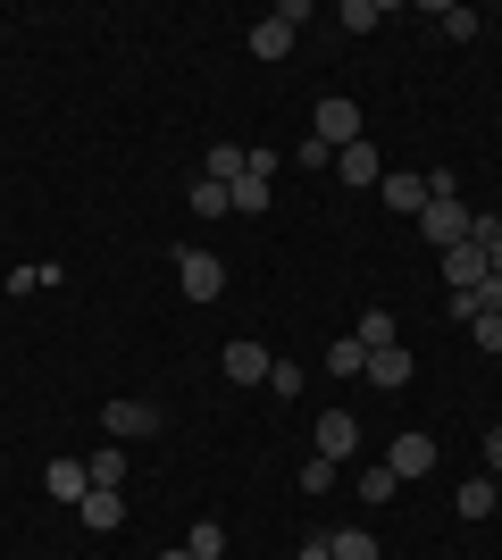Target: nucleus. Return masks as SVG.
I'll return each mask as SVG.
<instances>
[{
	"label": "nucleus",
	"instance_id": "1",
	"mask_svg": "<svg viewBox=\"0 0 502 560\" xmlns=\"http://www.w3.org/2000/svg\"><path fill=\"white\" fill-rule=\"evenodd\" d=\"M311 142H327V151H343V142H360V101H343V93H327L311 109Z\"/></svg>",
	"mask_w": 502,
	"mask_h": 560
},
{
	"label": "nucleus",
	"instance_id": "2",
	"mask_svg": "<svg viewBox=\"0 0 502 560\" xmlns=\"http://www.w3.org/2000/svg\"><path fill=\"white\" fill-rule=\"evenodd\" d=\"M410 226L428 234L435 252H453V243H469V201H460V192H453V201H428V210L410 218Z\"/></svg>",
	"mask_w": 502,
	"mask_h": 560
},
{
	"label": "nucleus",
	"instance_id": "3",
	"mask_svg": "<svg viewBox=\"0 0 502 560\" xmlns=\"http://www.w3.org/2000/svg\"><path fill=\"white\" fill-rule=\"evenodd\" d=\"M176 284H185V302H218V293H226V259L218 252H176Z\"/></svg>",
	"mask_w": 502,
	"mask_h": 560
},
{
	"label": "nucleus",
	"instance_id": "4",
	"mask_svg": "<svg viewBox=\"0 0 502 560\" xmlns=\"http://www.w3.org/2000/svg\"><path fill=\"white\" fill-rule=\"evenodd\" d=\"M101 435H109V444H143V435H160V410H151V401H109V410H101Z\"/></svg>",
	"mask_w": 502,
	"mask_h": 560
},
{
	"label": "nucleus",
	"instance_id": "5",
	"mask_svg": "<svg viewBox=\"0 0 502 560\" xmlns=\"http://www.w3.org/2000/svg\"><path fill=\"white\" fill-rule=\"evenodd\" d=\"M385 468H394V477H428L435 468V435H419V427H402V435H394V444H385Z\"/></svg>",
	"mask_w": 502,
	"mask_h": 560
},
{
	"label": "nucleus",
	"instance_id": "6",
	"mask_svg": "<svg viewBox=\"0 0 502 560\" xmlns=\"http://www.w3.org/2000/svg\"><path fill=\"white\" fill-rule=\"evenodd\" d=\"M293 25H302V18H285V9H268V18L252 25V59H260V68H277V59H293Z\"/></svg>",
	"mask_w": 502,
	"mask_h": 560
},
{
	"label": "nucleus",
	"instance_id": "7",
	"mask_svg": "<svg viewBox=\"0 0 502 560\" xmlns=\"http://www.w3.org/2000/svg\"><path fill=\"white\" fill-rule=\"evenodd\" d=\"M486 277H494V268H486V243H453V252H444V293H478Z\"/></svg>",
	"mask_w": 502,
	"mask_h": 560
},
{
	"label": "nucleus",
	"instance_id": "8",
	"mask_svg": "<svg viewBox=\"0 0 502 560\" xmlns=\"http://www.w3.org/2000/svg\"><path fill=\"white\" fill-rule=\"evenodd\" d=\"M335 176H343V185H385V151L369 135L343 142V151H335Z\"/></svg>",
	"mask_w": 502,
	"mask_h": 560
},
{
	"label": "nucleus",
	"instance_id": "9",
	"mask_svg": "<svg viewBox=\"0 0 502 560\" xmlns=\"http://www.w3.org/2000/svg\"><path fill=\"white\" fill-rule=\"evenodd\" d=\"M218 369L235 376V385H268V369H277V360H268V351L252 343V335H243V343H226V351H218Z\"/></svg>",
	"mask_w": 502,
	"mask_h": 560
},
{
	"label": "nucleus",
	"instance_id": "10",
	"mask_svg": "<svg viewBox=\"0 0 502 560\" xmlns=\"http://www.w3.org/2000/svg\"><path fill=\"white\" fill-rule=\"evenodd\" d=\"M75 511H84V527H93V536H118V527H126V493H118V486H93Z\"/></svg>",
	"mask_w": 502,
	"mask_h": 560
},
{
	"label": "nucleus",
	"instance_id": "11",
	"mask_svg": "<svg viewBox=\"0 0 502 560\" xmlns=\"http://www.w3.org/2000/svg\"><path fill=\"white\" fill-rule=\"evenodd\" d=\"M318 452H327V460H352L360 452V419L352 410H318Z\"/></svg>",
	"mask_w": 502,
	"mask_h": 560
},
{
	"label": "nucleus",
	"instance_id": "12",
	"mask_svg": "<svg viewBox=\"0 0 502 560\" xmlns=\"http://www.w3.org/2000/svg\"><path fill=\"white\" fill-rule=\"evenodd\" d=\"M360 376H369V385H377V394H402V385H410V351H402V343H385V351H369V369H360Z\"/></svg>",
	"mask_w": 502,
	"mask_h": 560
},
{
	"label": "nucleus",
	"instance_id": "13",
	"mask_svg": "<svg viewBox=\"0 0 502 560\" xmlns=\"http://www.w3.org/2000/svg\"><path fill=\"white\" fill-rule=\"evenodd\" d=\"M385 210L419 218V210H428V176H410V167H385Z\"/></svg>",
	"mask_w": 502,
	"mask_h": 560
},
{
	"label": "nucleus",
	"instance_id": "14",
	"mask_svg": "<svg viewBox=\"0 0 502 560\" xmlns=\"http://www.w3.org/2000/svg\"><path fill=\"white\" fill-rule=\"evenodd\" d=\"M243 167H252L243 142H210V151H201V176H210V185H243Z\"/></svg>",
	"mask_w": 502,
	"mask_h": 560
},
{
	"label": "nucleus",
	"instance_id": "15",
	"mask_svg": "<svg viewBox=\"0 0 502 560\" xmlns=\"http://www.w3.org/2000/svg\"><path fill=\"white\" fill-rule=\"evenodd\" d=\"M43 493H59V502H84V493H93V477H84V460H50Z\"/></svg>",
	"mask_w": 502,
	"mask_h": 560
},
{
	"label": "nucleus",
	"instance_id": "16",
	"mask_svg": "<svg viewBox=\"0 0 502 560\" xmlns=\"http://www.w3.org/2000/svg\"><path fill=\"white\" fill-rule=\"evenodd\" d=\"M84 477H93V486H118V493H126V444H101L93 460H84Z\"/></svg>",
	"mask_w": 502,
	"mask_h": 560
},
{
	"label": "nucleus",
	"instance_id": "17",
	"mask_svg": "<svg viewBox=\"0 0 502 560\" xmlns=\"http://www.w3.org/2000/svg\"><path fill=\"white\" fill-rule=\"evenodd\" d=\"M327 552H335V560H385L369 527H335V536H327Z\"/></svg>",
	"mask_w": 502,
	"mask_h": 560
},
{
	"label": "nucleus",
	"instance_id": "18",
	"mask_svg": "<svg viewBox=\"0 0 502 560\" xmlns=\"http://www.w3.org/2000/svg\"><path fill=\"white\" fill-rule=\"evenodd\" d=\"M352 493H360V502H394V493H402V477H394V468H360V477H352Z\"/></svg>",
	"mask_w": 502,
	"mask_h": 560
},
{
	"label": "nucleus",
	"instance_id": "19",
	"mask_svg": "<svg viewBox=\"0 0 502 560\" xmlns=\"http://www.w3.org/2000/svg\"><path fill=\"white\" fill-rule=\"evenodd\" d=\"M352 343H360V351H385V343H394V310H360Z\"/></svg>",
	"mask_w": 502,
	"mask_h": 560
},
{
	"label": "nucleus",
	"instance_id": "20",
	"mask_svg": "<svg viewBox=\"0 0 502 560\" xmlns=\"http://www.w3.org/2000/svg\"><path fill=\"white\" fill-rule=\"evenodd\" d=\"M453 511H460V518H486V511H502V502H494V477H469V486L453 493Z\"/></svg>",
	"mask_w": 502,
	"mask_h": 560
},
{
	"label": "nucleus",
	"instance_id": "21",
	"mask_svg": "<svg viewBox=\"0 0 502 560\" xmlns=\"http://www.w3.org/2000/svg\"><path fill=\"white\" fill-rule=\"evenodd\" d=\"M318 369H327V376H360V369H369V351H360L352 335H343V343H327V351H318Z\"/></svg>",
	"mask_w": 502,
	"mask_h": 560
},
{
	"label": "nucleus",
	"instance_id": "22",
	"mask_svg": "<svg viewBox=\"0 0 502 560\" xmlns=\"http://www.w3.org/2000/svg\"><path fill=\"white\" fill-rule=\"evenodd\" d=\"M335 486H343V460L311 452V460H302V493H335Z\"/></svg>",
	"mask_w": 502,
	"mask_h": 560
},
{
	"label": "nucleus",
	"instance_id": "23",
	"mask_svg": "<svg viewBox=\"0 0 502 560\" xmlns=\"http://www.w3.org/2000/svg\"><path fill=\"white\" fill-rule=\"evenodd\" d=\"M335 25H343V34H369V25H385V9H377V0H343Z\"/></svg>",
	"mask_w": 502,
	"mask_h": 560
},
{
	"label": "nucleus",
	"instance_id": "24",
	"mask_svg": "<svg viewBox=\"0 0 502 560\" xmlns=\"http://www.w3.org/2000/svg\"><path fill=\"white\" fill-rule=\"evenodd\" d=\"M226 201H235V218H260L268 210V185H260V176H243V185H226Z\"/></svg>",
	"mask_w": 502,
	"mask_h": 560
},
{
	"label": "nucleus",
	"instance_id": "25",
	"mask_svg": "<svg viewBox=\"0 0 502 560\" xmlns=\"http://www.w3.org/2000/svg\"><path fill=\"white\" fill-rule=\"evenodd\" d=\"M185 552H192V560H218V552H226V527H218V518H201V527L185 536Z\"/></svg>",
	"mask_w": 502,
	"mask_h": 560
},
{
	"label": "nucleus",
	"instance_id": "26",
	"mask_svg": "<svg viewBox=\"0 0 502 560\" xmlns=\"http://www.w3.org/2000/svg\"><path fill=\"white\" fill-rule=\"evenodd\" d=\"M435 25H444V43H469V34H478V9H435Z\"/></svg>",
	"mask_w": 502,
	"mask_h": 560
},
{
	"label": "nucleus",
	"instance_id": "27",
	"mask_svg": "<svg viewBox=\"0 0 502 560\" xmlns=\"http://www.w3.org/2000/svg\"><path fill=\"white\" fill-rule=\"evenodd\" d=\"M302 385H311V376H302V360H277V369H268V394H277V401H293Z\"/></svg>",
	"mask_w": 502,
	"mask_h": 560
},
{
	"label": "nucleus",
	"instance_id": "28",
	"mask_svg": "<svg viewBox=\"0 0 502 560\" xmlns=\"http://www.w3.org/2000/svg\"><path fill=\"white\" fill-rule=\"evenodd\" d=\"M192 210H201V218H235V201H226V185L201 176V185H192Z\"/></svg>",
	"mask_w": 502,
	"mask_h": 560
},
{
	"label": "nucleus",
	"instance_id": "29",
	"mask_svg": "<svg viewBox=\"0 0 502 560\" xmlns=\"http://www.w3.org/2000/svg\"><path fill=\"white\" fill-rule=\"evenodd\" d=\"M469 343H478V351H494V360H502V310H486L478 327H469Z\"/></svg>",
	"mask_w": 502,
	"mask_h": 560
},
{
	"label": "nucleus",
	"instance_id": "30",
	"mask_svg": "<svg viewBox=\"0 0 502 560\" xmlns=\"http://www.w3.org/2000/svg\"><path fill=\"white\" fill-rule=\"evenodd\" d=\"M486 468L502 477V427H486Z\"/></svg>",
	"mask_w": 502,
	"mask_h": 560
},
{
	"label": "nucleus",
	"instance_id": "31",
	"mask_svg": "<svg viewBox=\"0 0 502 560\" xmlns=\"http://www.w3.org/2000/svg\"><path fill=\"white\" fill-rule=\"evenodd\" d=\"M293 560H335V552H327V536H311V544H302Z\"/></svg>",
	"mask_w": 502,
	"mask_h": 560
},
{
	"label": "nucleus",
	"instance_id": "32",
	"mask_svg": "<svg viewBox=\"0 0 502 560\" xmlns=\"http://www.w3.org/2000/svg\"><path fill=\"white\" fill-rule=\"evenodd\" d=\"M469 243H478V234H469ZM486 268H494V277H502V234H494V243H486Z\"/></svg>",
	"mask_w": 502,
	"mask_h": 560
},
{
	"label": "nucleus",
	"instance_id": "33",
	"mask_svg": "<svg viewBox=\"0 0 502 560\" xmlns=\"http://www.w3.org/2000/svg\"><path fill=\"white\" fill-rule=\"evenodd\" d=\"M160 560H192V552H185V544H176V552H160Z\"/></svg>",
	"mask_w": 502,
	"mask_h": 560
},
{
	"label": "nucleus",
	"instance_id": "34",
	"mask_svg": "<svg viewBox=\"0 0 502 560\" xmlns=\"http://www.w3.org/2000/svg\"><path fill=\"white\" fill-rule=\"evenodd\" d=\"M494 502H502V477H494Z\"/></svg>",
	"mask_w": 502,
	"mask_h": 560
},
{
	"label": "nucleus",
	"instance_id": "35",
	"mask_svg": "<svg viewBox=\"0 0 502 560\" xmlns=\"http://www.w3.org/2000/svg\"><path fill=\"white\" fill-rule=\"evenodd\" d=\"M494 369H502V360H494Z\"/></svg>",
	"mask_w": 502,
	"mask_h": 560
}]
</instances>
